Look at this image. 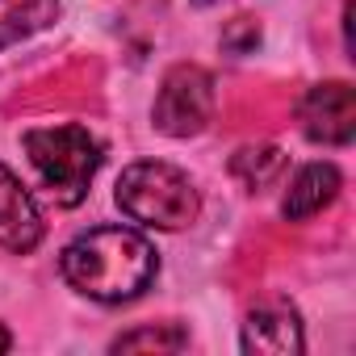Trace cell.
Segmentation results:
<instances>
[{"label":"cell","instance_id":"cell-7","mask_svg":"<svg viewBox=\"0 0 356 356\" xmlns=\"http://www.w3.org/2000/svg\"><path fill=\"white\" fill-rule=\"evenodd\" d=\"M302 318L289 302H264L243 323V352H268V356H293L302 352Z\"/></svg>","mask_w":356,"mask_h":356},{"label":"cell","instance_id":"cell-13","mask_svg":"<svg viewBox=\"0 0 356 356\" xmlns=\"http://www.w3.org/2000/svg\"><path fill=\"white\" fill-rule=\"evenodd\" d=\"M9 348H13V335H9L5 327H0V352H9Z\"/></svg>","mask_w":356,"mask_h":356},{"label":"cell","instance_id":"cell-3","mask_svg":"<svg viewBox=\"0 0 356 356\" xmlns=\"http://www.w3.org/2000/svg\"><path fill=\"white\" fill-rule=\"evenodd\" d=\"M26 155L59 206H80L101 168V143L84 126H42L26 134Z\"/></svg>","mask_w":356,"mask_h":356},{"label":"cell","instance_id":"cell-5","mask_svg":"<svg viewBox=\"0 0 356 356\" xmlns=\"http://www.w3.org/2000/svg\"><path fill=\"white\" fill-rule=\"evenodd\" d=\"M298 118H302L306 138L327 143V147H348L352 134H356V92H352V84L348 80L314 84L302 97Z\"/></svg>","mask_w":356,"mask_h":356},{"label":"cell","instance_id":"cell-11","mask_svg":"<svg viewBox=\"0 0 356 356\" xmlns=\"http://www.w3.org/2000/svg\"><path fill=\"white\" fill-rule=\"evenodd\" d=\"M189 343V335L176 323H159V327H143V331H126L113 339V352H181Z\"/></svg>","mask_w":356,"mask_h":356},{"label":"cell","instance_id":"cell-4","mask_svg":"<svg viewBox=\"0 0 356 356\" xmlns=\"http://www.w3.org/2000/svg\"><path fill=\"white\" fill-rule=\"evenodd\" d=\"M155 130L168 138H193L210 126L214 118V80L210 72L193 67V63H176L155 97Z\"/></svg>","mask_w":356,"mask_h":356},{"label":"cell","instance_id":"cell-8","mask_svg":"<svg viewBox=\"0 0 356 356\" xmlns=\"http://www.w3.org/2000/svg\"><path fill=\"white\" fill-rule=\"evenodd\" d=\"M335 197H339V172H335V163H306L293 181H289V193L281 202V214L289 222H306L318 210H327Z\"/></svg>","mask_w":356,"mask_h":356},{"label":"cell","instance_id":"cell-6","mask_svg":"<svg viewBox=\"0 0 356 356\" xmlns=\"http://www.w3.org/2000/svg\"><path fill=\"white\" fill-rule=\"evenodd\" d=\"M42 239V214L34 206V197L26 193V185L0 163V248L9 252H34Z\"/></svg>","mask_w":356,"mask_h":356},{"label":"cell","instance_id":"cell-1","mask_svg":"<svg viewBox=\"0 0 356 356\" xmlns=\"http://www.w3.org/2000/svg\"><path fill=\"white\" fill-rule=\"evenodd\" d=\"M59 264L72 289H80L92 302H109V306L138 298L159 273L155 248L130 227H92L76 235L63 248Z\"/></svg>","mask_w":356,"mask_h":356},{"label":"cell","instance_id":"cell-2","mask_svg":"<svg viewBox=\"0 0 356 356\" xmlns=\"http://www.w3.org/2000/svg\"><path fill=\"white\" fill-rule=\"evenodd\" d=\"M118 206H122L126 218H134L143 227H155V231H181L202 210L193 181L181 168L159 163V159H143V163H130L122 172Z\"/></svg>","mask_w":356,"mask_h":356},{"label":"cell","instance_id":"cell-12","mask_svg":"<svg viewBox=\"0 0 356 356\" xmlns=\"http://www.w3.org/2000/svg\"><path fill=\"white\" fill-rule=\"evenodd\" d=\"M256 42H260V30H256V22H252V17H235V22H231V30L222 34V47H227V51H235V55L252 51Z\"/></svg>","mask_w":356,"mask_h":356},{"label":"cell","instance_id":"cell-10","mask_svg":"<svg viewBox=\"0 0 356 356\" xmlns=\"http://www.w3.org/2000/svg\"><path fill=\"white\" fill-rule=\"evenodd\" d=\"M281 172H285V155H281V147H268V143L243 147V151H235V159H231V176H235L243 189H252V193L277 185Z\"/></svg>","mask_w":356,"mask_h":356},{"label":"cell","instance_id":"cell-9","mask_svg":"<svg viewBox=\"0 0 356 356\" xmlns=\"http://www.w3.org/2000/svg\"><path fill=\"white\" fill-rule=\"evenodd\" d=\"M59 17V0H0V51L47 30Z\"/></svg>","mask_w":356,"mask_h":356}]
</instances>
